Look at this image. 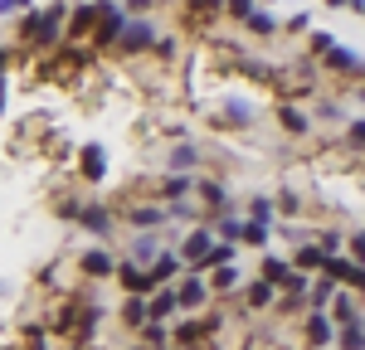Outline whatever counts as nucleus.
<instances>
[{"label": "nucleus", "instance_id": "nucleus-1", "mask_svg": "<svg viewBox=\"0 0 365 350\" xmlns=\"http://www.w3.org/2000/svg\"><path fill=\"white\" fill-rule=\"evenodd\" d=\"M108 10H117V0H78L73 15H68V25H63V39H68V44H88Z\"/></svg>", "mask_w": 365, "mask_h": 350}, {"label": "nucleus", "instance_id": "nucleus-2", "mask_svg": "<svg viewBox=\"0 0 365 350\" xmlns=\"http://www.w3.org/2000/svg\"><path fill=\"white\" fill-rule=\"evenodd\" d=\"M117 214H122V224H132V229H166L170 224V204L161 200H113Z\"/></svg>", "mask_w": 365, "mask_h": 350}, {"label": "nucleus", "instance_id": "nucleus-3", "mask_svg": "<svg viewBox=\"0 0 365 350\" xmlns=\"http://www.w3.org/2000/svg\"><path fill=\"white\" fill-rule=\"evenodd\" d=\"M117 204L113 200H83V214H78V229L93 233L98 243H113V233H117Z\"/></svg>", "mask_w": 365, "mask_h": 350}, {"label": "nucleus", "instance_id": "nucleus-4", "mask_svg": "<svg viewBox=\"0 0 365 350\" xmlns=\"http://www.w3.org/2000/svg\"><path fill=\"white\" fill-rule=\"evenodd\" d=\"M175 297H180V312L185 317H195V312H210L215 307V287H210V277L205 272H180V282H175Z\"/></svg>", "mask_w": 365, "mask_h": 350}, {"label": "nucleus", "instance_id": "nucleus-5", "mask_svg": "<svg viewBox=\"0 0 365 350\" xmlns=\"http://www.w3.org/2000/svg\"><path fill=\"white\" fill-rule=\"evenodd\" d=\"M117 253L108 248V243H98V248H83L78 258H73V267H78V277L83 282H108V277H117Z\"/></svg>", "mask_w": 365, "mask_h": 350}, {"label": "nucleus", "instance_id": "nucleus-6", "mask_svg": "<svg viewBox=\"0 0 365 350\" xmlns=\"http://www.w3.org/2000/svg\"><path fill=\"white\" fill-rule=\"evenodd\" d=\"M336 336L341 326L331 321V312H307L302 317V341H307L302 350H336Z\"/></svg>", "mask_w": 365, "mask_h": 350}, {"label": "nucleus", "instance_id": "nucleus-7", "mask_svg": "<svg viewBox=\"0 0 365 350\" xmlns=\"http://www.w3.org/2000/svg\"><path fill=\"white\" fill-rule=\"evenodd\" d=\"M117 282H122V297H151V292H161L156 277H151V267L137 262V258H127V253L117 262Z\"/></svg>", "mask_w": 365, "mask_h": 350}, {"label": "nucleus", "instance_id": "nucleus-8", "mask_svg": "<svg viewBox=\"0 0 365 350\" xmlns=\"http://www.w3.org/2000/svg\"><path fill=\"white\" fill-rule=\"evenodd\" d=\"M156 39H161V29L151 25V20H132V25H127V34H122V44H117L113 54H122V58L151 54V49H156Z\"/></svg>", "mask_w": 365, "mask_h": 350}, {"label": "nucleus", "instance_id": "nucleus-9", "mask_svg": "<svg viewBox=\"0 0 365 350\" xmlns=\"http://www.w3.org/2000/svg\"><path fill=\"white\" fill-rule=\"evenodd\" d=\"M215 243H220V229H215V224H190L185 238H180V258H185V267H195L205 253H215Z\"/></svg>", "mask_w": 365, "mask_h": 350}, {"label": "nucleus", "instance_id": "nucleus-10", "mask_svg": "<svg viewBox=\"0 0 365 350\" xmlns=\"http://www.w3.org/2000/svg\"><path fill=\"white\" fill-rule=\"evenodd\" d=\"M205 156H210V151H205L200 142H175L166 151V171L170 175H200L205 171Z\"/></svg>", "mask_w": 365, "mask_h": 350}, {"label": "nucleus", "instance_id": "nucleus-11", "mask_svg": "<svg viewBox=\"0 0 365 350\" xmlns=\"http://www.w3.org/2000/svg\"><path fill=\"white\" fill-rule=\"evenodd\" d=\"M322 63V73L327 78H365V58L356 54V49H346V44H336L327 58H317Z\"/></svg>", "mask_w": 365, "mask_h": 350}, {"label": "nucleus", "instance_id": "nucleus-12", "mask_svg": "<svg viewBox=\"0 0 365 350\" xmlns=\"http://www.w3.org/2000/svg\"><path fill=\"white\" fill-rule=\"evenodd\" d=\"M273 122H278V132H287V137H312V127H317V117L302 107V102H278L273 107Z\"/></svg>", "mask_w": 365, "mask_h": 350}, {"label": "nucleus", "instance_id": "nucleus-13", "mask_svg": "<svg viewBox=\"0 0 365 350\" xmlns=\"http://www.w3.org/2000/svg\"><path fill=\"white\" fill-rule=\"evenodd\" d=\"M127 25H132V15L117 5V10H108L103 15V25L93 29V39H88V49H117L122 44V34H127Z\"/></svg>", "mask_w": 365, "mask_h": 350}, {"label": "nucleus", "instance_id": "nucleus-14", "mask_svg": "<svg viewBox=\"0 0 365 350\" xmlns=\"http://www.w3.org/2000/svg\"><path fill=\"white\" fill-rule=\"evenodd\" d=\"M151 200H161V204H185V200H195V175H161L156 185H151Z\"/></svg>", "mask_w": 365, "mask_h": 350}, {"label": "nucleus", "instance_id": "nucleus-15", "mask_svg": "<svg viewBox=\"0 0 365 350\" xmlns=\"http://www.w3.org/2000/svg\"><path fill=\"white\" fill-rule=\"evenodd\" d=\"M78 312H83V302H58L44 312V326H49V336H78Z\"/></svg>", "mask_w": 365, "mask_h": 350}, {"label": "nucleus", "instance_id": "nucleus-16", "mask_svg": "<svg viewBox=\"0 0 365 350\" xmlns=\"http://www.w3.org/2000/svg\"><path fill=\"white\" fill-rule=\"evenodd\" d=\"M78 180H83V185H103V180H108V151L98 142H88L83 151H78Z\"/></svg>", "mask_w": 365, "mask_h": 350}, {"label": "nucleus", "instance_id": "nucleus-17", "mask_svg": "<svg viewBox=\"0 0 365 350\" xmlns=\"http://www.w3.org/2000/svg\"><path fill=\"white\" fill-rule=\"evenodd\" d=\"M239 302H244V312H278V287L263 282V277H253V282H244Z\"/></svg>", "mask_w": 365, "mask_h": 350}, {"label": "nucleus", "instance_id": "nucleus-18", "mask_svg": "<svg viewBox=\"0 0 365 350\" xmlns=\"http://www.w3.org/2000/svg\"><path fill=\"white\" fill-rule=\"evenodd\" d=\"M327 258H331V253H327L317 238H302V243H297V253H292V267L317 277V272H327Z\"/></svg>", "mask_w": 365, "mask_h": 350}, {"label": "nucleus", "instance_id": "nucleus-19", "mask_svg": "<svg viewBox=\"0 0 365 350\" xmlns=\"http://www.w3.org/2000/svg\"><path fill=\"white\" fill-rule=\"evenodd\" d=\"M161 253H166V243H161V233H156V229H137V233H132V248H127V258H137V262H146V267H151V262L161 258Z\"/></svg>", "mask_w": 365, "mask_h": 350}, {"label": "nucleus", "instance_id": "nucleus-20", "mask_svg": "<svg viewBox=\"0 0 365 350\" xmlns=\"http://www.w3.org/2000/svg\"><path fill=\"white\" fill-rule=\"evenodd\" d=\"M180 272H185V258H180V248H166L161 258L151 262V277H156V287H175V282H180Z\"/></svg>", "mask_w": 365, "mask_h": 350}, {"label": "nucleus", "instance_id": "nucleus-21", "mask_svg": "<svg viewBox=\"0 0 365 350\" xmlns=\"http://www.w3.org/2000/svg\"><path fill=\"white\" fill-rule=\"evenodd\" d=\"M210 127H220V132H234V127H239V132H244V127H253V107H249V102H234V97H229L225 112L210 117Z\"/></svg>", "mask_w": 365, "mask_h": 350}, {"label": "nucleus", "instance_id": "nucleus-22", "mask_svg": "<svg viewBox=\"0 0 365 350\" xmlns=\"http://www.w3.org/2000/svg\"><path fill=\"white\" fill-rule=\"evenodd\" d=\"M117 321H122L127 331H141V326L151 321V302H146V297H122V307H117Z\"/></svg>", "mask_w": 365, "mask_h": 350}, {"label": "nucleus", "instance_id": "nucleus-23", "mask_svg": "<svg viewBox=\"0 0 365 350\" xmlns=\"http://www.w3.org/2000/svg\"><path fill=\"white\" fill-rule=\"evenodd\" d=\"M327 312H331V321H336V326H351V321H361V292L341 287V292H336V302H331Z\"/></svg>", "mask_w": 365, "mask_h": 350}, {"label": "nucleus", "instance_id": "nucleus-24", "mask_svg": "<svg viewBox=\"0 0 365 350\" xmlns=\"http://www.w3.org/2000/svg\"><path fill=\"white\" fill-rule=\"evenodd\" d=\"M39 29H44V10H25V15H20V25H15V44L34 54V44H39Z\"/></svg>", "mask_w": 365, "mask_h": 350}, {"label": "nucleus", "instance_id": "nucleus-25", "mask_svg": "<svg viewBox=\"0 0 365 350\" xmlns=\"http://www.w3.org/2000/svg\"><path fill=\"white\" fill-rule=\"evenodd\" d=\"M137 341H146L151 350H170L175 346V326H170V321H146L137 331Z\"/></svg>", "mask_w": 365, "mask_h": 350}, {"label": "nucleus", "instance_id": "nucleus-26", "mask_svg": "<svg viewBox=\"0 0 365 350\" xmlns=\"http://www.w3.org/2000/svg\"><path fill=\"white\" fill-rule=\"evenodd\" d=\"M336 292H341V282H336V277H327V272H317V282H312V292H307L312 312H327V307L336 302Z\"/></svg>", "mask_w": 365, "mask_h": 350}, {"label": "nucleus", "instance_id": "nucleus-27", "mask_svg": "<svg viewBox=\"0 0 365 350\" xmlns=\"http://www.w3.org/2000/svg\"><path fill=\"white\" fill-rule=\"evenodd\" d=\"M49 209H54L58 219L78 224V214H83V195H73V190H54V195H49Z\"/></svg>", "mask_w": 365, "mask_h": 350}, {"label": "nucleus", "instance_id": "nucleus-28", "mask_svg": "<svg viewBox=\"0 0 365 350\" xmlns=\"http://www.w3.org/2000/svg\"><path fill=\"white\" fill-rule=\"evenodd\" d=\"M210 287H215V297H239V292H244V277H239V267L229 262V267H215V272H210Z\"/></svg>", "mask_w": 365, "mask_h": 350}, {"label": "nucleus", "instance_id": "nucleus-29", "mask_svg": "<svg viewBox=\"0 0 365 350\" xmlns=\"http://www.w3.org/2000/svg\"><path fill=\"white\" fill-rule=\"evenodd\" d=\"M146 302H151V321H170V317H180V297H175V287L151 292Z\"/></svg>", "mask_w": 365, "mask_h": 350}, {"label": "nucleus", "instance_id": "nucleus-30", "mask_svg": "<svg viewBox=\"0 0 365 350\" xmlns=\"http://www.w3.org/2000/svg\"><path fill=\"white\" fill-rule=\"evenodd\" d=\"M268 238H273L268 224H258V219H249V214L239 219V243H244V248H268Z\"/></svg>", "mask_w": 365, "mask_h": 350}, {"label": "nucleus", "instance_id": "nucleus-31", "mask_svg": "<svg viewBox=\"0 0 365 350\" xmlns=\"http://www.w3.org/2000/svg\"><path fill=\"white\" fill-rule=\"evenodd\" d=\"M244 214L273 229V224H278V200H273V195H249V209H244Z\"/></svg>", "mask_w": 365, "mask_h": 350}, {"label": "nucleus", "instance_id": "nucleus-32", "mask_svg": "<svg viewBox=\"0 0 365 350\" xmlns=\"http://www.w3.org/2000/svg\"><path fill=\"white\" fill-rule=\"evenodd\" d=\"M273 200H278V219H297V214L307 209V200H302V190H278Z\"/></svg>", "mask_w": 365, "mask_h": 350}, {"label": "nucleus", "instance_id": "nucleus-33", "mask_svg": "<svg viewBox=\"0 0 365 350\" xmlns=\"http://www.w3.org/2000/svg\"><path fill=\"white\" fill-rule=\"evenodd\" d=\"M312 238H317V243H322V248H327V253L336 258L341 248H346V238H351V233H346V229H336V224H327V229H317Z\"/></svg>", "mask_w": 365, "mask_h": 350}, {"label": "nucleus", "instance_id": "nucleus-34", "mask_svg": "<svg viewBox=\"0 0 365 350\" xmlns=\"http://www.w3.org/2000/svg\"><path fill=\"white\" fill-rule=\"evenodd\" d=\"M244 29H249L253 39H273V34H278L282 25H278V15H268V10H258V15H253V20H249Z\"/></svg>", "mask_w": 365, "mask_h": 350}, {"label": "nucleus", "instance_id": "nucleus-35", "mask_svg": "<svg viewBox=\"0 0 365 350\" xmlns=\"http://www.w3.org/2000/svg\"><path fill=\"white\" fill-rule=\"evenodd\" d=\"M351 272H356V258H351V253H336V258H327V277H336L341 287H351Z\"/></svg>", "mask_w": 365, "mask_h": 350}, {"label": "nucleus", "instance_id": "nucleus-36", "mask_svg": "<svg viewBox=\"0 0 365 350\" xmlns=\"http://www.w3.org/2000/svg\"><path fill=\"white\" fill-rule=\"evenodd\" d=\"M180 5H185V15H190V20H210V15H225L229 0H180Z\"/></svg>", "mask_w": 365, "mask_h": 350}, {"label": "nucleus", "instance_id": "nucleus-37", "mask_svg": "<svg viewBox=\"0 0 365 350\" xmlns=\"http://www.w3.org/2000/svg\"><path fill=\"white\" fill-rule=\"evenodd\" d=\"M331 49H336V34H331V29H312L307 34V54L312 58H327Z\"/></svg>", "mask_w": 365, "mask_h": 350}, {"label": "nucleus", "instance_id": "nucleus-38", "mask_svg": "<svg viewBox=\"0 0 365 350\" xmlns=\"http://www.w3.org/2000/svg\"><path fill=\"white\" fill-rule=\"evenodd\" d=\"M336 350H365V321H351V326H341Z\"/></svg>", "mask_w": 365, "mask_h": 350}, {"label": "nucleus", "instance_id": "nucleus-39", "mask_svg": "<svg viewBox=\"0 0 365 350\" xmlns=\"http://www.w3.org/2000/svg\"><path fill=\"white\" fill-rule=\"evenodd\" d=\"M312 117H317V122H351V117H346V107H341V102H327V97H317Z\"/></svg>", "mask_w": 365, "mask_h": 350}, {"label": "nucleus", "instance_id": "nucleus-40", "mask_svg": "<svg viewBox=\"0 0 365 350\" xmlns=\"http://www.w3.org/2000/svg\"><path fill=\"white\" fill-rule=\"evenodd\" d=\"M20 350H49V326H25Z\"/></svg>", "mask_w": 365, "mask_h": 350}, {"label": "nucleus", "instance_id": "nucleus-41", "mask_svg": "<svg viewBox=\"0 0 365 350\" xmlns=\"http://www.w3.org/2000/svg\"><path fill=\"white\" fill-rule=\"evenodd\" d=\"M225 15H229V20H239V25H249L253 15H258V0H229Z\"/></svg>", "mask_w": 365, "mask_h": 350}, {"label": "nucleus", "instance_id": "nucleus-42", "mask_svg": "<svg viewBox=\"0 0 365 350\" xmlns=\"http://www.w3.org/2000/svg\"><path fill=\"white\" fill-rule=\"evenodd\" d=\"M346 146L365 156V117H351V122H346Z\"/></svg>", "mask_w": 365, "mask_h": 350}, {"label": "nucleus", "instance_id": "nucleus-43", "mask_svg": "<svg viewBox=\"0 0 365 350\" xmlns=\"http://www.w3.org/2000/svg\"><path fill=\"white\" fill-rule=\"evenodd\" d=\"M161 5H166V0H127L122 10H127L132 20H151V10H161Z\"/></svg>", "mask_w": 365, "mask_h": 350}, {"label": "nucleus", "instance_id": "nucleus-44", "mask_svg": "<svg viewBox=\"0 0 365 350\" xmlns=\"http://www.w3.org/2000/svg\"><path fill=\"white\" fill-rule=\"evenodd\" d=\"M175 49H180V44H175V34H161V39H156V49H151V58L170 63V58H175Z\"/></svg>", "mask_w": 365, "mask_h": 350}, {"label": "nucleus", "instance_id": "nucleus-45", "mask_svg": "<svg viewBox=\"0 0 365 350\" xmlns=\"http://www.w3.org/2000/svg\"><path fill=\"white\" fill-rule=\"evenodd\" d=\"M346 253L356 262H365V229H351V238H346Z\"/></svg>", "mask_w": 365, "mask_h": 350}, {"label": "nucleus", "instance_id": "nucleus-46", "mask_svg": "<svg viewBox=\"0 0 365 350\" xmlns=\"http://www.w3.org/2000/svg\"><path fill=\"white\" fill-rule=\"evenodd\" d=\"M25 10H34V0H0V20L5 15H25Z\"/></svg>", "mask_w": 365, "mask_h": 350}, {"label": "nucleus", "instance_id": "nucleus-47", "mask_svg": "<svg viewBox=\"0 0 365 350\" xmlns=\"http://www.w3.org/2000/svg\"><path fill=\"white\" fill-rule=\"evenodd\" d=\"M282 29H287V34H312V20H307V15H292Z\"/></svg>", "mask_w": 365, "mask_h": 350}, {"label": "nucleus", "instance_id": "nucleus-48", "mask_svg": "<svg viewBox=\"0 0 365 350\" xmlns=\"http://www.w3.org/2000/svg\"><path fill=\"white\" fill-rule=\"evenodd\" d=\"M346 10H356V15H365V0H346Z\"/></svg>", "mask_w": 365, "mask_h": 350}, {"label": "nucleus", "instance_id": "nucleus-49", "mask_svg": "<svg viewBox=\"0 0 365 350\" xmlns=\"http://www.w3.org/2000/svg\"><path fill=\"white\" fill-rule=\"evenodd\" d=\"M322 5H331V10H346V0H322Z\"/></svg>", "mask_w": 365, "mask_h": 350}, {"label": "nucleus", "instance_id": "nucleus-50", "mask_svg": "<svg viewBox=\"0 0 365 350\" xmlns=\"http://www.w3.org/2000/svg\"><path fill=\"white\" fill-rule=\"evenodd\" d=\"M68 350H83V346H68Z\"/></svg>", "mask_w": 365, "mask_h": 350}, {"label": "nucleus", "instance_id": "nucleus-51", "mask_svg": "<svg viewBox=\"0 0 365 350\" xmlns=\"http://www.w3.org/2000/svg\"><path fill=\"white\" fill-rule=\"evenodd\" d=\"M83 350H98V346H83Z\"/></svg>", "mask_w": 365, "mask_h": 350}, {"label": "nucleus", "instance_id": "nucleus-52", "mask_svg": "<svg viewBox=\"0 0 365 350\" xmlns=\"http://www.w3.org/2000/svg\"><path fill=\"white\" fill-rule=\"evenodd\" d=\"M68 5H78V0H68Z\"/></svg>", "mask_w": 365, "mask_h": 350}, {"label": "nucleus", "instance_id": "nucleus-53", "mask_svg": "<svg viewBox=\"0 0 365 350\" xmlns=\"http://www.w3.org/2000/svg\"><path fill=\"white\" fill-rule=\"evenodd\" d=\"M361 88H365V78H361Z\"/></svg>", "mask_w": 365, "mask_h": 350}]
</instances>
